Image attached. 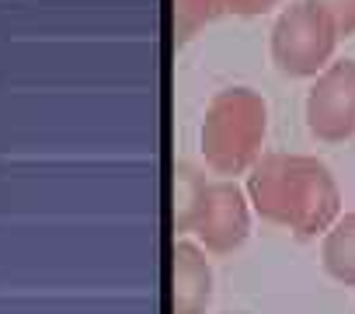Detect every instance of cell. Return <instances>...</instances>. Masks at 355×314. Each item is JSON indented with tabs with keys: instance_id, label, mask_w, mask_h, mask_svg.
<instances>
[{
	"instance_id": "cell-1",
	"label": "cell",
	"mask_w": 355,
	"mask_h": 314,
	"mask_svg": "<svg viewBox=\"0 0 355 314\" xmlns=\"http://www.w3.org/2000/svg\"><path fill=\"white\" fill-rule=\"evenodd\" d=\"M251 203L261 217L296 227V234H317L338 210V189L331 172L313 157L268 154L251 168Z\"/></svg>"
},
{
	"instance_id": "cell-2",
	"label": "cell",
	"mask_w": 355,
	"mask_h": 314,
	"mask_svg": "<svg viewBox=\"0 0 355 314\" xmlns=\"http://www.w3.org/2000/svg\"><path fill=\"white\" fill-rule=\"evenodd\" d=\"M268 129V108L251 88H227L209 101L202 122L206 165L220 175H241L254 168Z\"/></svg>"
},
{
	"instance_id": "cell-3",
	"label": "cell",
	"mask_w": 355,
	"mask_h": 314,
	"mask_svg": "<svg viewBox=\"0 0 355 314\" xmlns=\"http://www.w3.org/2000/svg\"><path fill=\"white\" fill-rule=\"evenodd\" d=\"M338 28L306 0L279 15L272 28V60L286 77H317L334 63Z\"/></svg>"
},
{
	"instance_id": "cell-4",
	"label": "cell",
	"mask_w": 355,
	"mask_h": 314,
	"mask_svg": "<svg viewBox=\"0 0 355 314\" xmlns=\"http://www.w3.org/2000/svg\"><path fill=\"white\" fill-rule=\"evenodd\" d=\"M182 231H199L213 251H230L248 238V203L237 185H206L196 179L182 203Z\"/></svg>"
},
{
	"instance_id": "cell-5",
	"label": "cell",
	"mask_w": 355,
	"mask_h": 314,
	"mask_svg": "<svg viewBox=\"0 0 355 314\" xmlns=\"http://www.w3.org/2000/svg\"><path fill=\"white\" fill-rule=\"evenodd\" d=\"M306 129L324 143H341L355 133V60H334L313 77L306 94Z\"/></svg>"
},
{
	"instance_id": "cell-6",
	"label": "cell",
	"mask_w": 355,
	"mask_h": 314,
	"mask_svg": "<svg viewBox=\"0 0 355 314\" xmlns=\"http://www.w3.org/2000/svg\"><path fill=\"white\" fill-rule=\"evenodd\" d=\"M174 258H178V269H174V304H178V314H202L206 311V304H209V283H213V276H209V265H206V258H202V251L196 248V245H189V241H182L178 245V251H174Z\"/></svg>"
},
{
	"instance_id": "cell-7",
	"label": "cell",
	"mask_w": 355,
	"mask_h": 314,
	"mask_svg": "<svg viewBox=\"0 0 355 314\" xmlns=\"http://www.w3.org/2000/svg\"><path fill=\"white\" fill-rule=\"evenodd\" d=\"M324 269L341 283H355V213L341 217L324 238Z\"/></svg>"
},
{
	"instance_id": "cell-8",
	"label": "cell",
	"mask_w": 355,
	"mask_h": 314,
	"mask_svg": "<svg viewBox=\"0 0 355 314\" xmlns=\"http://www.w3.org/2000/svg\"><path fill=\"white\" fill-rule=\"evenodd\" d=\"M174 11H178V32H182V39H189L199 25L213 22L223 8V0H174Z\"/></svg>"
},
{
	"instance_id": "cell-9",
	"label": "cell",
	"mask_w": 355,
	"mask_h": 314,
	"mask_svg": "<svg viewBox=\"0 0 355 314\" xmlns=\"http://www.w3.org/2000/svg\"><path fill=\"white\" fill-rule=\"evenodd\" d=\"M306 4L317 8L338 28V35H355V0H306Z\"/></svg>"
},
{
	"instance_id": "cell-10",
	"label": "cell",
	"mask_w": 355,
	"mask_h": 314,
	"mask_svg": "<svg viewBox=\"0 0 355 314\" xmlns=\"http://www.w3.org/2000/svg\"><path fill=\"white\" fill-rule=\"evenodd\" d=\"M279 4V0H223V8L234 15H265Z\"/></svg>"
}]
</instances>
